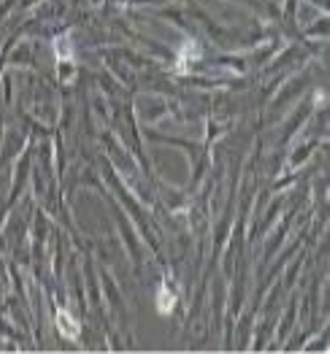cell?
I'll return each instance as SVG.
<instances>
[{"mask_svg":"<svg viewBox=\"0 0 330 354\" xmlns=\"http://www.w3.org/2000/svg\"><path fill=\"white\" fill-rule=\"evenodd\" d=\"M68 314H60V330H62V336L65 338H74V336H78V324L74 322V324H68Z\"/></svg>","mask_w":330,"mask_h":354,"instance_id":"obj_1","label":"cell"}]
</instances>
